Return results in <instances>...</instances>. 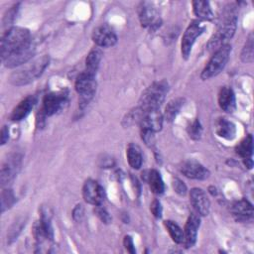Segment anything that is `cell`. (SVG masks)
<instances>
[{
	"instance_id": "obj_27",
	"label": "cell",
	"mask_w": 254,
	"mask_h": 254,
	"mask_svg": "<svg viewBox=\"0 0 254 254\" xmlns=\"http://www.w3.org/2000/svg\"><path fill=\"white\" fill-rule=\"evenodd\" d=\"M236 153L242 157L245 158H251L252 151H253V139L251 135L246 136L237 146H236Z\"/></svg>"
},
{
	"instance_id": "obj_18",
	"label": "cell",
	"mask_w": 254,
	"mask_h": 254,
	"mask_svg": "<svg viewBox=\"0 0 254 254\" xmlns=\"http://www.w3.org/2000/svg\"><path fill=\"white\" fill-rule=\"evenodd\" d=\"M231 212L237 221H248L253 217L252 204L246 199L235 201L231 206Z\"/></svg>"
},
{
	"instance_id": "obj_32",
	"label": "cell",
	"mask_w": 254,
	"mask_h": 254,
	"mask_svg": "<svg viewBox=\"0 0 254 254\" xmlns=\"http://www.w3.org/2000/svg\"><path fill=\"white\" fill-rule=\"evenodd\" d=\"M94 212H95V214L99 217V219H100L103 223H110L111 217H110L109 213H108L107 210H106L104 207H102L100 204H99V205H95Z\"/></svg>"
},
{
	"instance_id": "obj_19",
	"label": "cell",
	"mask_w": 254,
	"mask_h": 254,
	"mask_svg": "<svg viewBox=\"0 0 254 254\" xmlns=\"http://www.w3.org/2000/svg\"><path fill=\"white\" fill-rule=\"evenodd\" d=\"M36 97L33 95L27 96L22 101L19 102V104L13 109L11 113V119L13 121H20L23 120L27 115L30 113V111L33 109V107L36 104Z\"/></svg>"
},
{
	"instance_id": "obj_22",
	"label": "cell",
	"mask_w": 254,
	"mask_h": 254,
	"mask_svg": "<svg viewBox=\"0 0 254 254\" xmlns=\"http://www.w3.org/2000/svg\"><path fill=\"white\" fill-rule=\"evenodd\" d=\"M102 58V52L99 48H93L87 55L85 60V71L95 75L98 69L100 61Z\"/></svg>"
},
{
	"instance_id": "obj_28",
	"label": "cell",
	"mask_w": 254,
	"mask_h": 254,
	"mask_svg": "<svg viewBox=\"0 0 254 254\" xmlns=\"http://www.w3.org/2000/svg\"><path fill=\"white\" fill-rule=\"evenodd\" d=\"M167 230L169 231L172 239L176 243H182L184 242V230L175 222L172 220H166L164 222Z\"/></svg>"
},
{
	"instance_id": "obj_1",
	"label": "cell",
	"mask_w": 254,
	"mask_h": 254,
	"mask_svg": "<svg viewBox=\"0 0 254 254\" xmlns=\"http://www.w3.org/2000/svg\"><path fill=\"white\" fill-rule=\"evenodd\" d=\"M237 28V15L234 9H227L223 14V19L220 22L216 33L212 36L207 44V49L210 52H215L217 49L226 45L230 40Z\"/></svg>"
},
{
	"instance_id": "obj_17",
	"label": "cell",
	"mask_w": 254,
	"mask_h": 254,
	"mask_svg": "<svg viewBox=\"0 0 254 254\" xmlns=\"http://www.w3.org/2000/svg\"><path fill=\"white\" fill-rule=\"evenodd\" d=\"M200 224L199 216L196 213H191L185 225V231H184V243L187 248L191 247L195 241L197 236V229Z\"/></svg>"
},
{
	"instance_id": "obj_31",
	"label": "cell",
	"mask_w": 254,
	"mask_h": 254,
	"mask_svg": "<svg viewBox=\"0 0 254 254\" xmlns=\"http://www.w3.org/2000/svg\"><path fill=\"white\" fill-rule=\"evenodd\" d=\"M201 132H202V127L198 119L193 120L188 126V133L192 140H198L201 136Z\"/></svg>"
},
{
	"instance_id": "obj_24",
	"label": "cell",
	"mask_w": 254,
	"mask_h": 254,
	"mask_svg": "<svg viewBox=\"0 0 254 254\" xmlns=\"http://www.w3.org/2000/svg\"><path fill=\"white\" fill-rule=\"evenodd\" d=\"M193 13L202 20H211L213 13L207 1H193L192 2Z\"/></svg>"
},
{
	"instance_id": "obj_29",
	"label": "cell",
	"mask_w": 254,
	"mask_h": 254,
	"mask_svg": "<svg viewBox=\"0 0 254 254\" xmlns=\"http://www.w3.org/2000/svg\"><path fill=\"white\" fill-rule=\"evenodd\" d=\"M253 35L250 34L243 49L241 52V60L244 63H252L253 62Z\"/></svg>"
},
{
	"instance_id": "obj_33",
	"label": "cell",
	"mask_w": 254,
	"mask_h": 254,
	"mask_svg": "<svg viewBox=\"0 0 254 254\" xmlns=\"http://www.w3.org/2000/svg\"><path fill=\"white\" fill-rule=\"evenodd\" d=\"M154 133L153 131L149 130V129H141V137L142 140L145 142L146 145L148 146H152L154 143Z\"/></svg>"
},
{
	"instance_id": "obj_6",
	"label": "cell",
	"mask_w": 254,
	"mask_h": 254,
	"mask_svg": "<svg viewBox=\"0 0 254 254\" xmlns=\"http://www.w3.org/2000/svg\"><path fill=\"white\" fill-rule=\"evenodd\" d=\"M76 92L79 94L80 107L83 108L93 97L96 90L95 75H92L85 70L81 72L75 80L74 84Z\"/></svg>"
},
{
	"instance_id": "obj_15",
	"label": "cell",
	"mask_w": 254,
	"mask_h": 254,
	"mask_svg": "<svg viewBox=\"0 0 254 254\" xmlns=\"http://www.w3.org/2000/svg\"><path fill=\"white\" fill-rule=\"evenodd\" d=\"M181 172L186 177L194 180H205L209 177V171L194 160L184 162L181 166Z\"/></svg>"
},
{
	"instance_id": "obj_10",
	"label": "cell",
	"mask_w": 254,
	"mask_h": 254,
	"mask_svg": "<svg viewBox=\"0 0 254 254\" xmlns=\"http://www.w3.org/2000/svg\"><path fill=\"white\" fill-rule=\"evenodd\" d=\"M67 95L65 92H50L46 94L43 100L42 111L45 116H51L57 113L66 102Z\"/></svg>"
},
{
	"instance_id": "obj_13",
	"label": "cell",
	"mask_w": 254,
	"mask_h": 254,
	"mask_svg": "<svg viewBox=\"0 0 254 254\" xmlns=\"http://www.w3.org/2000/svg\"><path fill=\"white\" fill-rule=\"evenodd\" d=\"M92 40L97 47L109 48L116 44L117 36L108 25H101L94 29Z\"/></svg>"
},
{
	"instance_id": "obj_21",
	"label": "cell",
	"mask_w": 254,
	"mask_h": 254,
	"mask_svg": "<svg viewBox=\"0 0 254 254\" xmlns=\"http://www.w3.org/2000/svg\"><path fill=\"white\" fill-rule=\"evenodd\" d=\"M216 134L226 140H232L236 135V126L226 118H219L215 123Z\"/></svg>"
},
{
	"instance_id": "obj_30",
	"label": "cell",
	"mask_w": 254,
	"mask_h": 254,
	"mask_svg": "<svg viewBox=\"0 0 254 254\" xmlns=\"http://www.w3.org/2000/svg\"><path fill=\"white\" fill-rule=\"evenodd\" d=\"M15 202V195L11 190H3L1 192V211L10 208Z\"/></svg>"
},
{
	"instance_id": "obj_26",
	"label": "cell",
	"mask_w": 254,
	"mask_h": 254,
	"mask_svg": "<svg viewBox=\"0 0 254 254\" xmlns=\"http://www.w3.org/2000/svg\"><path fill=\"white\" fill-rule=\"evenodd\" d=\"M183 104H184V99L181 97L171 100L165 108V113H164L165 118L168 121H173L178 115V113L180 112Z\"/></svg>"
},
{
	"instance_id": "obj_25",
	"label": "cell",
	"mask_w": 254,
	"mask_h": 254,
	"mask_svg": "<svg viewBox=\"0 0 254 254\" xmlns=\"http://www.w3.org/2000/svg\"><path fill=\"white\" fill-rule=\"evenodd\" d=\"M126 155H127V160L129 165L133 169H136V170L140 169V167L142 166L143 158H142V154L139 147L137 145L130 144L127 148Z\"/></svg>"
},
{
	"instance_id": "obj_14",
	"label": "cell",
	"mask_w": 254,
	"mask_h": 254,
	"mask_svg": "<svg viewBox=\"0 0 254 254\" xmlns=\"http://www.w3.org/2000/svg\"><path fill=\"white\" fill-rule=\"evenodd\" d=\"M139 125L141 129H149L153 132L160 131L163 125V114L161 113L160 108L143 111Z\"/></svg>"
},
{
	"instance_id": "obj_11",
	"label": "cell",
	"mask_w": 254,
	"mask_h": 254,
	"mask_svg": "<svg viewBox=\"0 0 254 254\" xmlns=\"http://www.w3.org/2000/svg\"><path fill=\"white\" fill-rule=\"evenodd\" d=\"M34 53H35V48L31 42L25 47L17 50L16 52L8 56L3 61V63L7 67H16L18 65H22L28 63L32 59Z\"/></svg>"
},
{
	"instance_id": "obj_37",
	"label": "cell",
	"mask_w": 254,
	"mask_h": 254,
	"mask_svg": "<svg viewBox=\"0 0 254 254\" xmlns=\"http://www.w3.org/2000/svg\"><path fill=\"white\" fill-rule=\"evenodd\" d=\"M123 244L126 248V250L132 254L135 253V247H134V243H133V239L131 236L129 235H126L124 237V240H123Z\"/></svg>"
},
{
	"instance_id": "obj_12",
	"label": "cell",
	"mask_w": 254,
	"mask_h": 254,
	"mask_svg": "<svg viewBox=\"0 0 254 254\" xmlns=\"http://www.w3.org/2000/svg\"><path fill=\"white\" fill-rule=\"evenodd\" d=\"M82 195L86 202L99 205L104 200V190L97 182L88 180L84 183L82 188Z\"/></svg>"
},
{
	"instance_id": "obj_16",
	"label": "cell",
	"mask_w": 254,
	"mask_h": 254,
	"mask_svg": "<svg viewBox=\"0 0 254 254\" xmlns=\"http://www.w3.org/2000/svg\"><path fill=\"white\" fill-rule=\"evenodd\" d=\"M190 200L199 215H207L209 212V200L201 189L193 188L190 191Z\"/></svg>"
},
{
	"instance_id": "obj_38",
	"label": "cell",
	"mask_w": 254,
	"mask_h": 254,
	"mask_svg": "<svg viewBox=\"0 0 254 254\" xmlns=\"http://www.w3.org/2000/svg\"><path fill=\"white\" fill-rule=\"evenodd\" d=\"M0 139H1V144L2 145H4L8 141V139H9V131H8V127L7 126H3L2 130H1Z\"/></svg>"
},
{
	"instance_id": "obj_39",
	"label": "cell",
	"mask_w": 254,
	"mask_h": 254,
	"mask_svg": "<svg viewBox=\"0 0 254 254\" xmlns=\"http://www.w3.org/2000/svg\"><path fill=\"white\" fill-rule=\"evenodd\" d=\"M244 165H245L248 169H251L252 166H253V163H252L251 158H245V159H244Z\"/></svg>"
},
{
	"instance_id": "obj_7",
	"label": "cell",
	"mask_w": 254,
	"mask_h": 254,
	"mask_svg": "<svg viewBox=\"0 0 254 254\" xmlns=\"http://www.w3.org/2000/svg\"><path fill=\"white\" fill-rule=\"evenodd\" d=\"M203 30H204V27L197 20L191 21V23L186 29L182 39V45H181L182 55L185 59H188L190 57L191 48L195 42V39L202 34Z\"/></svg>"
},
{
	"instance_id": "obj_5",
	"label": "cell",
	"mask_w": 254,
	"mask_h": 254,
	"mask_svg": "<svg viewBox=\"0 0 254 254\" xmlns=\"http://www.w3.org/2000/svg\"><path fill=\"white\" fill-rule=\"evenodd\" d=\"M230 52H231V46L229 44L223 45L222 47L217 49L213 53L212 57L210 58L205 67L203 68L200 75L201 78L203 80H206L217 75L226 65L229 59Z\"/></svg>"
},
{
	"instance_id": "obj_20",
	"label": "cell",
	"mask_w": 254,
	"mask_h": 254,
	"mask_svg": "<svg viewBox=\"0 0 254 254\" xmlns=\"http://www.w3.org/2000/svg\"><path fill=\"white\" fill-rule=\"evenodd\" d=\"M218 104L220 108L227 113H232L235 110V95L230 87L223 86L220 88L218 93Z\"/></svg>"
},
{
	"instance_id": "obj_4",
	"label": "cell",
	"mask_w": 254,
	"mask_h": 254,
	"mask_svg": "<svg viewBox=\"0 0 254 254\" xmlns=\"http://www.w3.org/2000/svg\"><path fill=\"white\" fill-rule=\"evenodd\" d=\"M169 90V85L165 80L152 83L141 95L138 107L143 111L160 108Z\"/></svg>"
},
{
	"instance_id": "obj_8",
	"label": "cell",
	"mask_w": 254,
	"mask_h": 254,
	"mask_svg": "<svg viewBox=\"0 0 254 254\" xmlns=\"http://www.w3.org/2000/svg\"><path fill=\"white\" fill-rule=\"evenodd\" d=\"M139 20L143 27L155 30L161 25V19L156 7L150 2H142L138 10Z\"/></svg>"
},
{
	"instance_id": "obj_35",
	"label": "cell",
	"mask_w": 254,
	"mask_h": 254,
	"mask_svg": "<svg viewBox=\"0 0 254 254\" xmlns=\"http://www.w3.org/2000/svg\"><path fill=\"white\" fill-rule=\"evenodd\" d=\"M150 210L155 217L160 218L162 216V205L160 201L157 199H154L150 205Z\"/></svg>"
},
{
	"instance_id": "obj_2",
	"label": "cell",
	"mask_w": 254,
	"mask_h": 254,
	"mask_svg": "<svg viewBox=\"0 0 254 254\" xmlns=\"http://www.w3.org/2000/svg\"><path fill=\"white\" fill-rule=\"evenodd\" d=\"M31 43L29 30L22 27H12L6 31L1 40L2 62L17 50Z\"/></svg>"
},
{
	"instance_id": "obj_23",
	"label": "cell",
	"mask_w": 254,
	"mask_h": 254,
	"mask_svg": "<svg viewBox=\"0 0 254 254\" xmlns=\"http://www.w3.org/2000/svg\"><path fill=\"white\" fill-rule=\"evenodd\" d=\"M147 181L149 183L150 189L151 190L156 193V194H161L164 192L165 190V186H164V182L162 180V177L160 175V173L156 170H151L148 173V177H147Z\"/></svg>"
},
{
	"instance_id": "obj_36",
	"label": "cell",
	"mask_w": 254,
	"mask_h": 254,
	"mask_svg": "<svg viewBox=\"0 0 254 254\" xmlns=\"http://www.w3.org/2000/svg\"><path fill=\"white\" fill-rule=\"evenodd\" d=\"M83 214H84V209H83V206L81 204H77L74 208H73V211H72V217L75 221H80L83 217Z\"/></svg>"
},
{
	"instance_id": "obj_34",
	"label": "cell",
	"mask_w": 254,
	"mask_h": 254,
	"mask_svg": "<svg viewBox=\"0 0 254 254\" xmlns=\"http://www.w3.org/2000/svg\"><path fill=\"white\" fill-rule=\"evenodd\" d=\"M173 188L175 190V191L181 195H185L187 193V187L184 184V182H182L180 179L175 178L173 180Z\"/></svg>"
},
{
	"instance_id": "obj_3",
	"label": "cell",
	"mask_w": 254,
	"mask_h": 254,
	"mask_svg": "<svg viewBox=\"0 0 254 254\" xmlns=\"http://www.w3.org/2000/svg\"><path fill=\"white\" fill-rule=\"evenodd\" d=\"M49 63H50L49 57L44 56L42 58H39L35 60L32 64L26 65L25 67H22L14 71L10 75L9 81L16 86L28 84L36 80L38 77L42 75L46 67L49 65Z\"/></svg>"
},
{
	"instance_id": "obj_9",
	"label": "cell",
	"mask_w": 254,
	"mask_h": 254,
	"mask_svg": "<svg viewBox=\"0 0 254 254\" xmlns=\"http://www.w3.org/2000/svg\"><path fill=\"white\" fill-rule=\"evenodd\" d=\"M22 157L19 154L10 155L2 164L0 172V181L2 185L10 183L18 174L21 166Z\"/></svg>"
}]
</instances>
